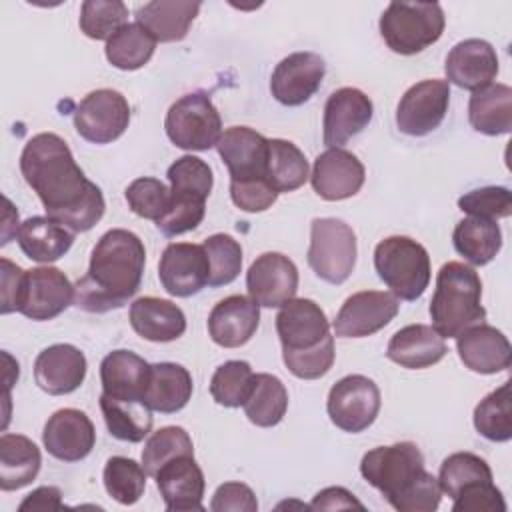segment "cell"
<instances>
[{
  "instance_id": "603a6c76",
  "label": "cell",
  "mask_w": 512,
  "mask_h": 512,
  "mask_svg": "<svg viewBox=\"0 0 512 512\" xmlns=\"http://www.w3.org/2000/svg\"><path fill=\"white\" fill-rule=\"evenodd\" d=\"M86 356L72 344H52L34 360V380L50 396H64L82 386Z\"/></svg>"
},
{
  "instance_id": "f546056e",
  "label": "cell",
  "mask_w": 512,
  "mask_h": 512,
  "mask_svg": "<svg viewBox=\"0 0 512 512\" xmlns=\"http://www.w3.org/2000/svg\"><path fill=\"white\" fill-rule=\"evenodd\" d=\"M192 376L182 364L158 362L150 364V378L142 402L160 414L180 412L192 398Z\"/></svg>"
},
{
  "instance_id": "74e56055",
  "label": "cell",
  "mask_w": 512,
  "mask_h": 512,
  "mask_svg": "<svg viewBox=\"0 0 512 512\" xmlns=\"http://www.w3.org/2000/svg\"><path fill=\"white\" fill-rule=\"evenodd\" d=\"M242 408L252 424L260 428H272L282 422L288 410L286 386L274 374H256L252 390Z\"/></svg>"
},
{
  "instance_id": "ee69618b",
  "label": "cell",
  "mask_w": 512,
  "mask_h": 512,
  "mask_svg": "<svg viewBox=\"0 0 512 512\" xmlns=\"http://www.w3.org/2000/svg\"><path fill=\"white\" fill-rule=\"evenodd\" d=\"M178 456H194V444L190 434L182 426H164L156 430L142 448V466L148 476Z\"/></svg>"
},
{
  "instance_id": "7a4b0ae2",
  "label": "cell",
  "mask_w": 512,
  "mask_h": 512,
  "mask_svg": "<svg viewBox=\"0 0 512 512\" xmlns=\"http://www.w3.org/2000/svg\"><path fill=\"white\" fill-rule=\"evenodd\" d=\"M144 264L146 250L134 232H104L92 248L88 272L74 286V304L96 314L122 308L138 292Z\"/></svg>"
},
{
  "instance_id": "7dc6e473",
  "label": "cell",
  "mask_w": 512,
  "mask_h": 512,
  "mask_svg": "<svg viewBox=\"0 0 512 512\" xmlns=\"http://www.w3.org/2000/svg\"><path fill=\"white\" fill-rule=\"evenodd\" d=\"M210 262L208 286H226L234 282L242 270V246L230 234H212L204 240Z\"/></svg>"
},
{
  "instance_id": "d6a6232c",
  "label": "cell",
  "mask_w": 512,
  "mask_h": 512,
  "mask_svg": "<svg viewBox=\"0 0 512 512\" xmlns=\"http://www.w3.org/2000/svg\"><path fill=\"white\" fill-rule=\"evenodd\" d=\"M468 120L480 134H508L512 128V88L492 82L486 88L472 92L468 102Z\"/></svg>"
},
{
  "instance_id": "cb8c5ba5",
  "label": "cell",
  "mask_w": 512,
  "mask_h": 512,
  "mask_svg": "<svg viewBox=\"0 0 512 512\" xmlns=\"http://www.w3.org/2000/svg\"><path fill=\"white\" fill-rule=\"evenodd\" d=\"M166 510L190 512L204 510V474L194 456H178L166 462L154 476Z\"/></svg>"
},
{
  "instance_id": "60d3db41",
  "label": "cell",
  "mask_w": 512,
  "mask_h": 512,
  "mask_svg": "<svg viewBox=\"0 0 512 512\" xmlns=\"http://www.w3.org/2000/svg\"><path fill=\"white\" fill-rule=\"evenodd\" d=\"M146 470L132 458L112 456L108 458L102 480L108 496L124 506L136 504L146 490Z\"/></svg>"
},
{
  "instance_id": "7c38bea8",
  "label": "cell",
  "mask_w": 512,
  "mask_h": 512,
  "mask_svg": "<svg viewBox=\"0 0 512 512\" xmlns=\"http://www.w3.org/2000/svg\"><path fill=\"white\" fill-rule=\"evenodd\" d=\"M450 84L446 80H422L410 86L396 106V126L408 136H426L446 118Z\"/></svg>"
},
{
  "instance_id": "277c9868",
  "label": "cell",
  "mask_w": 512,
  "mask_h": 512,
  "mask_svg": "<svg viewBox=\"0 0 512 512\" xmlns=\"http://www.w3.org/2000/svg\"><path fill=\"white\" fill-rule=\"evenodd\" d=\"M276 332L286 368L302 380L328 374L334 364V336L324 310L310 298H292L276 314Z\"/></svg>"
},
{
  "instance_id": "d590c367",
  "label": "cell",
  "mask_w": 512,
  "mask_h": 512,
  "mask_svg": "<svg viewBox=\"0 0 512 512\" xmlns=\"http://www.w3.org/2000/svg\"><path fill=\"white\" fill-rule=\"evenodd\" d=\"M100 410L108 432L122 442H142L152 430V410L144 402L100 394Z\"/></svg>"
},
{
  "instance_id": "8992f818",
  "label": "cell",
  "mask_w": 512,
  "mask_h": 512,
  "mask_svg": "<svg viewBox=\"0 0 512 512\" xmlns=\"http://www.w3.org/2000/svg\"><path fill=\"white\" fill-rule=\"evenodd\" d=\"M444 10L438 2L396 0L380 16V34L386 46L402 56H412L438 42L444 32Z\"/></svg>"
},
{
  "instance_id": "83f0119b",
  "label": "cell",
  "mask_w": 512,
  "mask_h": 512,
  "mask_svg": "<svg viewBox=\"0 0 512 512\" xmlns=\"http://www.w3.org/2000/svg\"><path fill=\"white\" fill-rule=\"evenodd\" d=\"M130 324L138 336L150 342H172L186 332L182 308L156 296H142L130 304Z\"/></svg>"
},
{
  "instance_id": "11a10c76",
  "label": "cell",
  "mask_w": 512,
  "mask_h": 512,
  "mask_svg": "<svg viewBox=\"0 0 512 512\" xmlns=\"http://www.w3.org/2000/svg\"><path fill=\"white\" fill-rule=\"evenodd\" d=\"M0 278H2V300H0V312L2 314H10L16 312L18 306V298H20V290H22V280H24V272L20 266L12 264L8 258L0 260Z\"/></svg>"
},
{
  "instance_id": "8d00e7d4",
  "label": "cell",
  "mask_w": 512,
  "mask_h": 512,
  "mask_svg": "<svg viewBox=\"0 0 512 512\" xmlns=\"http://www.w3.org/2000/svg\"><path fill=\"white\" fill-rule=\"evenodd\" d=\"M308 176V160L294 142L282 138L268 140L266 178L278 194L298 190Z\"/></svg>"
},
{
  "instance_id": "f1b7e54d",
  "label": "cell",
  "mask_w": 512,
  "mask_h": 512,
  "mask_svg": "<svg viewBox=\"0 0 512 512\" xmlns=\"http://www.w3.org/2000/svg\"><path fill=\"white\" fill-rule=\"evenodd\" d=\"M150 364L130 350H112L100 364L102 392L118 400L142 402Z\"/></svg>"
},
{
  "instance_id": "f5cc1de1",
  "label": "cell",
  "mask_w": 512,
  "mask_h": 512,
  "mask_svg": "<svg viewBox=\"0 0 512 512\" xmlns=\"http://www.w3.org/2000/svg\"><path fill=\"white\" fill-rule=\"evenodd\" d=\"M230 198L244 212H264L276 202L278 192L266 180L230 182Z\"/></svg>"
},
{
  "instance_id": "6f0895ef",
  "label": "cell",
  "mask_w": 512,
  "mask_h": 512,
  "mask_svg": "<svg viewBox=\"0 0 512 512\" xmlns=\"http://www.w3.org/2000/svg\"><path fill=\"white\" fill-rule=\"evenodd\" d=\"M20 512L34 510V512H54L62 510V492L56 486H40L32 490L18 506Z\"/></svg>"
},
{
  "instance_id": "ac0fdd59",
  "label": "cell",
  "mask_w": 512,
  "mask_h": 512,
  "mask_svg": "<svg viewBox=\"0 0 512 512\" xmlns=\"http://www.w3.org/2000/svg\"><path fill=\"white\" fill-rule=\"evenodd\" d=\"M372 100L358 88H338L324 106L322 138L328 148H340L352 136L360 134L372 120Z\"/></svg>"
},
{
  "instance_id": "836d02e7",
  "label": "cell",
  "mask_w": 512,
  "mask_h": 512,
  "mask_svg": "<svg viewBox=\"0 0 512 512\" xmlns=\"http://www.w3.org/2000/svg\"><path fill=\"white\" fill-rule=\"evenodd\" d=\"M42 456L38 446L22 434L0 438V488L4 492L28 486L40 472Z\"/></svg>"
},
{
  "instance_id": "6da1fadb",
  "label": "cell",
  "mask_w": 512,
  "mask_h": 512,
  "mask_svg": "<svg viewBox=\"0 0 512 512\" xmlns=\"http://www.w3.org/2000/svg\"><path fill=\"white\" fill-rule=\"evenodd\" d=\"M20 172L46 216L72 232H88L104 216L102 190L86 178L68 144L54 132L32 136L20 154Z\"/></svg>"
},
{
  "instance_id": "2e32d148",
  "label": "cell",
  "mask_w": 512,
  "mask_h": 512,
  "mask_svg": "<svg viewBox=\"0 0 512 512\" xmlns=\"http://www.w3.org/2000/svg\"><path fill=\"white\" fill-rule=\"evenodd\" d=\"M246 288L258 306L280 308L296 296L298 268L280 252H264L248 268Z\"/></svg>"
},
{
  "instance_id": "484cf974",
  "label": "cell",
  "mask_w": 512,
  "mask_h": 512,
  "mask_svg": "<svg viewBox=\"0 0 512 512\" xmlns=\"http://www.w3.org/2000/svg\"><path fill=\"white\" fill-rule=\"evenodd\" d=\"M462 364L478 374H496L510 368L512 348L504 332L490 324H476L456 338Z\"/></svg>"
},
{
  "instance_id": "e0dca14e",
  "label": "cell",
  "mask_w": 512,
  "mask_h": 512,
  "mask_svg": "<svg viewBox=\"0 0 512 512\" xmlns=\"http://www.w3.org/2000/svg\"><path fill=\"white\" fill-rule=\"evenodd\" d=\"M324 74L326 64L320 54L294 52L276 64L270 76V92L284 106H300L318 92Z\"/></svg>"
},
{
  "instance_id": "ba28073f",
  "label": "cell",
  "mask_w": 512,
  "mask_h": 512,
  "mask_svg": "<svg viewBox=\"0 0 512 512\" xmlns=\"http://www.w3.org/2000/svg\"><path fill=\"white\" fill-rule=\"evenodd\" d=\"M308 266L328 284H342L356 264V234L340 218H314L310 224Z\"/></svg>"
},
{
  "instance_id": "8fae6325",
  "label": "cell",
  "mask_w": 512,
  "mask_h": 512,
  "mask_svg": "<svg viewBox=\"0 0 512 512\" xmlns=\"http://www.w3.org/2000/svg\"><path fill=\"white\" fill-rule=\"evenodd\" d=\"M128 124V100L112 88H100L86 94L74 112L76 132L92 144H110L118 140Z\"/></svg>"
},
{
  "instance_id": "44dd1931",
  "label": "cell",
  "mask_w": 512,
  "mask_h": 512,
  "mask_svg": "<svg viewBox=\"0 0 512 512\" xmlns=\"http://www.w3.org/2000/svg\"><path fill=\"white\" fill-rule=\"evenodd\" d=\"M44 448L62 462L84 460L96 442L92 420L76 408L56 410L44 424Z\"/></svg>"
},
{
  "instance_id": "d4e9b609",
  "label": "cell",
  "mask_w": 512,
  "mask_h": 512,
  "mask_svg": "<svg viewBox=\"0 0 512 512\" xmlns=\"http://www.w3.org/2000/svg\"><path fill=\"white\" fill-rule=\"evenodd\" d=\"M260 306L242 294L220 300L208 316L210 338L222 348L244 346L258 330Z\"/></svg>"
},
{
  "instance_id": "52a82bcc",
  "label": "cell",
  "mask_w": 512,
  "mask_h": 512,
  "mask_svg": "<svg viewBox=\"0 0 512 512\" xmlns=\"http://www.w3.org/2000/svg\"><path fill=\"white\" fill-rule=\"evenodd\" d=\"M374 268L380 280L400 300H418L430 284L428 250L408 236H388L374 248Z\"/></svg>"
},
{
  "instance_id": "ab89813d",
  "label": "cell",
  "mask_w": 512,
  "mask_h": 512,
  "mask_svg": "<svg viewBox=\"0 0 512 512\" xmlns=\"http://www.w3.org/2000/svg\"><path fill=\"white\" fill-rule=\"evenodd\" d=\"M474 428L490 442H508L512 438L510 382H504L476 404Z\"/></svg>"
},
{
  "instance_id": "db71d44e",
  "label": "cell",
  "mask_w": 512,
  "mask_h": 512,
  "mask_svg": "<svg viewBox=\"0 0 512 512\" xmlns=\"http://www.w3.org/2000/svg\"><path fill=\"white\" fill-rule=\"evenodd\" d=\"M212 512H256L258 510V500L252 492L250 486L242 482H224L216 488L212 502H210Z\"/></svg>"
},
{
  "instance_id": "9a60e30c",
  "label": "cell",
  "mask_w": 512,
  "mask_h": 512,
  "mask_svg": "<svg viewBox=\"0 0 512 512\" xmlns=\"http://www.w3.org/2000/svg\"><path fill=\"white\" fill-rule=\"evenodd\" d=\"M164 290L176 298L198 294L210 280V262L202 244L172 242L164 248L158 264Z\"/></svg>"
},
{
  "instance_id": "4fadbf2b",
  "label": "cell",
  "mask_w": 512,
  "mask_h": 512,
  "mask_svg": "<svg viewBox=\"0 0 512 512\" xmlns=\"http://www.w3.org/2000/svg\"><path fill=\"white\" fill-rule=\"evenodd\" d=\"M74 300V286L68 276L54 266H38L24 272L16 312L30 320H52Z\"/></svg>"
},
{
  "instance_id": "9f6ffc18",
  "label": "cell",
  "mask_w": 512,
  "mask_h": 512,
  "mask_svg": "<svg viewBox=\"0 0 512 512\" xmlns=\"http://www.w3.org/2000/svg\"><path fill=\"white\" fill-rule=\"evenodd\" d=\"M312 510H344V508H358L364 510V504L354 498L352 492H348L342 486H328L320 490L310 504Z\"/></svg>"
},
{
  "instance_id": "5b68a950",
  "label": "cell",
  "mask_w": 512,
  "mask_h": 512,
  "mask_svg": "<svg viewBox=\"0 0 512 512\" xmlns=\"http://www.w3.org/2000/svg\"><path fill=\"white\" fill-rule=\"evenodd\" d=\"M480 298L482 282L478 272L464 262H446L438 270L430 300L432 328L442 338H458L464 330L482 324L486 310Z\"/></svg>"
},
{
  "instance_id": "f6af8a7d",
  "label": "cell",
  "mask_w": 512,
  "mask_h": 512,
  "mask_svg": "<svg viewBox=\"0 0 512 512\" xmlns=\"http://www.w3.org/2000/svg\"><path fill=\"white\" fill-rule=\"evenodd\" d=\"M166 176L170 180L172 194L206 200L212 192V184H214L212 168L198 156H192V154L180 156L170 164Z\"/></svg>"
},
{
  "instance_id": "e575fe53",
  "label": "cell",
  "mask_w": 512,
  "mask_h": 512,
  "mask_svg": "<svg viewBox=\"0 0 512 512\" xmlns=\"http://www.w3.org/2000/svg\"><path fill=\"white\" fill-rule=\"evenodd\" d=\"M454 248L472 266H484L496 258L502 248V230L496 220L468 216L452 232Z\"/></svg>"
},
{
  "instance_id": "bcb514c9",
  "label": "cell",
  "mask_w": 512,
  "mask_h": 512,
  "mask_svg": "<svg viewBox=\"0 0 512 512\" xmlns=\"http://www.w3.org/2000/svg\"><path fill=\"white\" fill-rule=\"evenodd\" d=\"M128 18V8L120 0H86L80 8V30L92 40H108Z\"/></svg>"
},
{
  "instance_id": "c3c4849f",
  "label": "cell",
  "mask_w": 512,
  "mask_h": 512,
  "mask_svg": "<svg viewBox=\"0 0 512 512\" xmlns=\"http://www.w3.org/2000/svg\"><path fill=\"white\" fill-rule=\"evenodd\" d=\"M124 196L134 214L146 220H154V224L164 216L170 204V188L158 178L150 176L132 180Z\"/></svg>"
},
{
  "instance_id": "816d5d0a",
  "label": "cell",
  "mask_w": 512,
  "mask_h": 512,
  "mask_svg": "<svg viewBox=\"0 0 512 512\" xmlns=\"http://www.w3.org/2000/svg\"><path fill=\"white\" fill-rule=\"evenodd\" d=\"M454 512H506V502L494 482H478L464 488L452 504Z\"/></svg>"
},
{
  "instance_id": "9c48e42d",
  "label": "cell",
  "mask_w": 512,
  "mask_h": 512,
  "mask_svg": "<svg viewBox=\"0 0 512 512\" xmlns=\"http://www.w3.org/2000/svg\"><path fill=\"white\" fill-rule=\"evenodd\" d=\"M164 128L174 146L196 152L210 150L222 136L220 114L204 92L178 98L166 112Z\"/></svg>"
},
{
  "instance_id": "4dcf8cb0",
  "label": "cell",
  "mask_w": 512,
  "mask_h": 512,
  "mask_svg": "<svg viewBox=\"0 0 512 512\" xmlns=\"http://www.w3.org/2000/svg\"><path fill=\"white\" fill-rule=\"evenodd\" d=\"M200 6V2L192 0H152L136 8V22L156 42H178L188 34Z\"/></svg>"
},
{
  "instance_id": "d6986e66",
  "label": "cell",
  "mask_w": 512,
  "mask_h": 512,
  "mask_svg": "<svg viewBox=\"0 0 512 512\" xmlns=\"http://www.w3.org/2000/svg\"><path fill=\"white\" fill-rule=\"evenodd\" d=\"M216 148L230 172V182H268V138L260 132L248 126H232L222 132Z\"/></svg>"
},
{
  "instance_id": "f35d334b",
  "label": "cell",
  "mask_w": 512,
  "mask_h": 512,
  "mask_svg": "<svg viewBox=\"0 0 512 512\" xmlns=\"http://www.w3.org/2000/svg\"><path fill=\"white\" fill-rule=\"evenodd\" d=\"M156 40L138 22H126L106 40V60L118 70H138L154 54Z\"/></svg>"
},
{
  "instance_id": "7bdbcfd3",
  "label": "cell",
  "mask_w": 512,
  "mask_h": 512,
  "mask_svg": "<svg viewBox=\"0 0 512 512\" xmlns=\"http://www.w3.org/2000/svg\"><path fill=\"white\" fill-rule=\"evenodd\" d=\"M254 370L244 360H228L216 368L210 380V394L216 404L226 408L244 406L252 384H254Z\"/></svg>"
},
{
  "instance_id": "5bb4252c",
  "label": "cell",
  "mask_w": 512,
  "mask_h": 512,
  "mask_svg": "<svg viewBox=\"0 0 512 512\" xmlns=\"http://www.w3.org/2000/svg\"><path fill=\"white\" fill-rule=\"evenodd\" d=\"M400 302L390 292L362 290L346 298L332 328L338 338H364L388 326L398 314Z\"/></svg>"
},
{
  "instance_id": "b9f144b4",
  "label": "cell",
  "mask_w": 512,
  "mask_h": 512,
  "mask_svg": "<svg viewBox=\"0 0 512 512\" xmlns=\"http://www.w3.org/2000/svg\"><path fill=\"white\" fill-rule=\"evenodd\" d=\"M438 482L442 492L454 500L464 488L472 484L492 482V470L478 454L454 452L442 462Z\"/></svg>"
},
{
  "instance_id": "4316f807",
  "label": "cell",
  "mask_w": 512,
  "mask_h": 512,
  "mask_svg": "<svg viewBox=\"0 0 512 512\" xmlns=\"http://www.w3.org/2000/svg\"><path fill=\"white\" fill-rule=\"evenodd\" d=\"M448 348L444 338L426 324H410L394 332L388 342L386 356L408 370H422L438 364Z\"/></svg>"
},
{
  "instance_id": "30bf717a",
  "label": "cell",
  "mask_w": 512,
  "mask_h": 512,
  "mask_svg": "<svg viewBox=\"0 0 512 512\" xmlns=\"http://www.w3.org/2000/svg\"><path fill=\"white\" fill-rule=\"evenodd\" d=\"M380 402V390L374 380L362 374H350L330 388L326 410L336 428L358 434L374 424Z\"/></svg>"
},
{
  "instance_id": "ffe728a7",
  "label": "cell",
  "mask_w": 512,
  "mask_h": 512,
  "mask_svg": "<svg viewBox=\"0 0 512 512\" xmlns=\"http://www.w3.org/2000/svg\"><path fill=\"white\" fill-rule=\"evenodd\" d=\"M364 164L344 148H328L318 154L312 166L310 182L314 192L330 202L356 196L364 184Z\"/></svg>"
},
{
  "instance_id": "681fc988",
  "label": "cell",
  "mask_w": 512,
  "mask_h": 512,
  "mask_svg": "<svg viewBox=\"0 0 512 512\" xmlns=\"http://www.w3.org/2000/svg\"><path fill=\"white\" fill-rule=\"evenodd\" d=\"M458 208L476 218H506L512 214V192L506 186H482L460 196Z\"/></svg>"
},
{
  "instance_id": "f907efd6",
  "label": "cell",
  "mask_w": 512,
  "mask_h": 512,
  "mask_svg": "<svg viewBox=\"0 0 512 512\" xmlns=\"http://www.w3.org/2000/svg\"><path fill=\"white\" fill-rule=\"evenodd\" d=\"M204 212H206V200H198V198H190V196H178V194L170 192L168 210L156 222V228L168 238L180 236L184 232L194 230L202 222Z\"/></svg>"
},
{
  "instance_id": "3957f363",
  "label": "cell",
  "mask_w": 512,
  "mask_h": 512,
  "mask_svg": "<svg viewBox=\"0 0 512 512\" xmlns=\"http://www.w3.org/2000/svg\"><path fill=\"white\" fill-rule=\"evenodd\" d=\"M360 474L398 512H434L440 506V482L426 472L424 456L414 442H396L366 452Z\"/></svg>"
},
{
  "instance_id": "7402d4cb",
  "label": "cell",
  "mask_w": 512,
  "mask_h": 512,
  "mask_svg": "<svg viewBox=\"0 0 512 512\" xmlns=\"http://www.w3.org/2000/svg\"><path fill=\"white\" fill-rule=\"evenodd\" d=\"M446 82L464 90H480L494 82L498 74V56L490 42L466 38L454 44L444 64Z\"/></svg>"
},
{
  "instance_id": "1f68e13d",
  "label": "cell",
  "mask_w": 512,
  "mask_h": 512,
  "mask_svg": "<svg viewBox=\"0 0 512 512\" xmlns=\"http://www.w3.org/2000/svg\"><path fill=\"white\" fill-rule=\"evenodd\" d=\"M20 250L34 262H56L74 244V232L48 216L24 220L16 232Z\"/></svg>"
}]
</instances>
